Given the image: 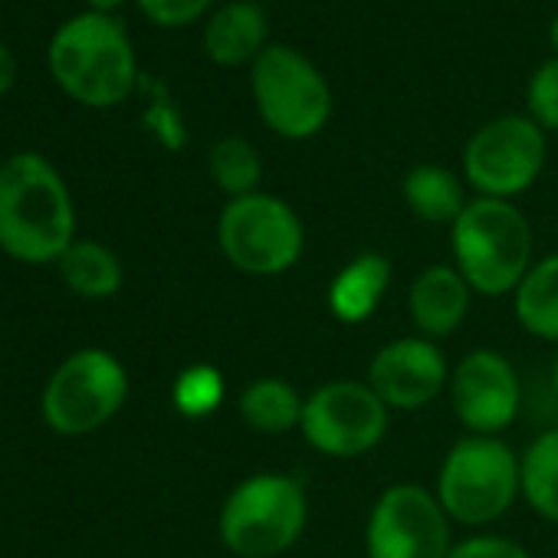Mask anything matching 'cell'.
I'll return each instance as SVG.
<instances>
[{"mask_svg":"<svg viewBox=\"0 0 558 558\" xmlns=\"http://www.w3.org/2000/svg\"><path fill=\"white\" fill-rule=\"evenodd\" d=\"M204 53L214 66L236 70L253 66L259 53L269 47V21L256 0H233V4L214 11L204 24Z\"/></svg>","mask_w":558,"mask_h":558,"instance_id":"obj_15","label":"cell"},{"mask_svg":"<svg viewBox=\"0 0 558 558\" xmlns=\"http://www.w3.org/2000/svg\"><path fill=\"white\" fill-rule=\"evenodd\" d=\"M138 11L165 31H181L210 14L214 0H135Z\"/></svg>","mask_w":558,"mask_h":558,"instance_id":"obj_25","label":"cell"},{"mask_svg":"<svg viewBox=\"0 0 558 558\" xmlns=\"http://www.w3.org/2000/svg\"><path fill=\"white\" fill-rule=\"evenodd\" d=\"M447 558H532V555L515 538L483 532V535H470L463 542H453Z\"/></svg>","mask_w":558,"mask_h":558,"instance_id":"obj_26","label":"cell"},{"mask_svg":"<svg viewBox=\"0 0 558 558\" xmlns=\"http://www.w3.org/2000/svg\"><path fill=\"white\" fill-rule=\"evenodd\" d=\"M450 250L473 296H512L532 269V223L512 201L473 197L450 227Z\"/></svg>","mask_w":558,"mask_h":558,"instance_id":"obj_3","label":"cell"},{"mask_svg":"<svg viewBox=\"0 0 558 558\" xmlns=\"http://www.w3.org/2000/svg\"><path fill=\"white\" fill-rule=\"evenodd\" d=\"M551 388H555V398H558V355H555V365H551Z\"/></svg>","mask_w":558,"mask_h":558,"instance_id":"obj_30","label":"cell"},{"mask_svg":"<svg viewBox=\"0 0 558 558\" xmlns=\"http://www.w3.org/2000/svg\"><path fill=\"white\" fill-rule=\"evenodd\" d=\"M434 493L450 522L493 525L522 496V457L502 437L466 434L447 450Z\"/></svg>","mask_w":558,"mask_h":558,"instance_id":"obj_5","label":"cell"},{"mask_svg":"<svg viewBox=\"0 0 558 558\" xmlns=\"http://www.w3.org/2000/svg\"><path fill=\"white\" fill-rule=\"evenodd\" d=\"M207 171L214 178V184L233 201V197H246L259 191L263 181V158L256 151L253 142L240 138V135H227L220 138L210 155H207Z\"/></svg>","mask_w":558,"mask_h":558,"instance_id":"obj_22","label":"cell"},{"mask_svg":"<svg viewBox=\"0 0 558 558\" xmlns=\"http://www.w3.org/2000/svg\"><path fill=\"white\" fill-rule=\"evenodd\" d=\"M122 4H129V0H86V8L96 14H116Z\"/></svg>","mask_w":558,"mask_h":558,"instance_id":"obj_28","label":"cell"},{"mask_svg":"<svg viewBox=\"0 0 558 558\" xmlns=\"http://www.w3.org/2000/svg\"><path fill=\"white\" fill-rule=\"evenodd\" d=\"M470 303L473 290L460 276V269L450 263H434L421 269L408 290V313L414 332L430 342L450 339L470 316Z\"/></svg>","mask_w":558,"mask_h":558,"instance_id":"obj_14","label":"cell"},{"mask_svg":"<svg viewBox=\"0 0 558 558\" xmlns=\"http://www.w3.org/2000/svg\"><path fill=\"white\" fill-rule=\"evenodd\" d=\"M217 243L233 269L269 279L290 272L303 259L306 227L283 197L256 191L223 204Z\"/></svg>","mask_w":558,"mask_h":558,"instance_id":"obj_7","label":"cell"},{"mask_svg":"<svg viewBox=\"0 0 558 558\" xmlns=\"http://www.w3.org/2000/svg\"><path fill=\"white\" fill-rule=\"evenodd\" d=\"M512 313L522 332L558 345V253L532 263L512 293Z\"/></svg>","mask_w":558,"mask_h":558,"instance_id":"obj_19","label":"cell"},{"mask_svg":"<svg viewBox=\"0 0 558 558\" xmlns=\"http://www.w3.org/2000/svg\"><path fill=\"white\" fill-rule=\"evenodd\" d=\"M391 290V259L385 253H359L329 283V313L345 326L368 323Z\"/></svg>","mask_w":558,"mask_h":558,"instance_id":"obj_16","label":"cell"},{"mask_svg":"<svg viewBox=\"0 0 558 558\" xmlns=\"http://www.w3.org/2000/svg\"><path fill=\"white\" fill-rule=\"evenodd\" d=\"M548 44H551V50H555V57H558V14H555L551 24H548Z\"/></svg>","mask_w":558,"mask_h":558,"instance_id":"obj_29","label":"cell"},{"mask_svg":"<svg viewBox=\"0 0 558 558\" xmlns=\"http://www.w3.org/2000/svg\"><path fill=\"white\" fill-rule=\"evenodd\" d=\"M365 381L388 404V411H421L447 391L450 365L437 342L404 336L385 342L372 355Z\"/></svg>","mask_w":558,"mask_h":558,"instance_id":"obj_13","label":"cell"},{"mask_svg":"<svg viewBox=\"0 0 558 558\" xmlns=\"http://www.w3.org/2000/svg\"><path fill=\"white\" fill-rule=\"evenodd\" d=\"M250 93L263 125L287 138H316L332 119V89L323 70L287 44H269L250 66Z\"/></svg>","mask_w":558,"mask_h":558,"instance_id":"obj_6","label":"cell"},{"mask_svg":"<svg viewBox=\"0 0 558 558\" xmlns=\"http://www.w3.org/2000/svg\"><path fill=\"white\" fill-rule=\"evenodd\" d=\"M391 411L368 381H329L303 404V440L332 460H359L388 434Z\"/></svg>","mask_w":558,"mask_h":558,"instance_id":"obj_10","label":"cell"},{"mask_svg":"<svg viewBox=\"0 0 558 558\" xmlns=\"http://www.w3.org/2000/svg\"><path fill=\"white\" fill-rule=\"evenodd\" d=\"M14 86H17V57L4 40H0V99H4Z\"/></svg>","mask_w":558,"mask_h":558,"instance_id":"obj_27","label":"cell"},{"mask_svg":"<svg viewBox=\"0 0 558 558\" xmlns=\"http://www.w3.org/2000/svg\"><path fill=\"white\" fill-rule=\"evenodd\" d=\"M63 283L83 300H109L122 290V259L96 240H76L60 256Z\"/></svg>","mask_w":558,"mask_h":558,"instance_id":"obj_20","label":"cell"},{"mask_svg":"<svg viewBox=\"0 0 558 558\" xmlns=\"http://www.w3.org/2000/svg\"><path fill=\"white\" fill-rule=\"evenodd\" d=\"M310 522V499L290 473H253L230 489L220 506L217 532L236 558H279Z\"/></svg>","mask_w":558,"mask_h":558,"instance_id":"obj_4","label":"cell"},{"mask_svg":"<svg viewBox=\"0 0 558 558\" xmlns=\"http://www.w3.org/2000/svg\"><path fill=\"white\" fill-rule=\"evenodd\" d=\"M129 398L122 362L102 349L73 352L44 388V421L63 437H86L106 427Z\"/></svg>","mask_w":558,"mask_h":558,"instance_id":"obj_8","label":"cell"},{"mask_svg":"<svg viewBox=\"0 0 558 558\" xmlns=\"http://www.w3.org/2000/svg\"><path fill=\"white\" fill-rule=\"evenodd\" d=\"M529 119L542 132H558V57L545 60L525 86Z\"/></svg>","mask_w":558,"mask_h":558,"instance_id":"obj_24","label":"cell"},{"mask_svg":"<svg viewBox=\"0 0 558 558\" xmlns=\"http://www.w3.org/2000/svg\"><path fill=\"white\" fill-rule=\"evenodd\" d=\"M306 398L283 378H256L240 391V417L253 434L283 437L300 430Z\"/></svg>","mask_w":558,"mask_h":558,"instance_id":"obj_18","label":"cell"},{"mask_svg":"<svg viewBox=\"0 0 558 558\" xmlns=\"http://www.w3.org/2000/svg\"><path fill=\"white\" fill-rule=\"evenodd\" d=\"M450 515L434 489L417 483L388 486L365 522L368 558H447L453 548Z\"/></svg>","mask_w":558,"mask_h":558,"instance_id":"obj_11","label":"cell"},{"mask_svg":"<svg viewBox=\"0 0 558 558\" xmlns=\"http://www.w3.org/2000/svg\"><path fill=\"white\" fill-rule=\"evenodd\" d=\"M545 151V132L529 116L489 119L463 148V181L476 197L512 201L538 181Z\"/></svg>","mask_w":558,"mask_h":558,"instance_id":"obj_9","label":"cell"},{"mask_svg":"<svg viewBox=\"0 0 558 558\" xmlns=\"http://www.w3.org/2000/svg\"><path fill=\"white\" fill-rule=\"evenodd\" d=\"M522 499L535 515L558 525V427L538 434L522 453Z\"/></svg>","mask_w":558,"mask_h":558,"instance_id":"obj_21","label":"cell"},{"mask_svg":"<svg viewBox=\"0 0 558 558\" xmlns=\"http://www.w3.org/2000/svg\"><path fill=\"white\" fill-rule=\"evenodd\" d=\"M76 243V210L63 174L37 151L0 165V250L21 263H60Z\"/></svg>","mask_w":558,"mask_h":558,"instance_id":"obj_1","label":"cell"},{"mask_svg":"<svg viewBox=\"0 0 558 558\" xmlns=\"http://www.w3.org/2000/svg\"><path fill=\"white\" fill-rule=\"evenodd\" d=\"M401 197L417 220L447 227H453V220L470 204L466 181H460L444 165H414L401 181Z\"/></svg>","mask_w":558,"mask_h":558,"instance_id":"obj_17","label":"cell"},{"mask_svg":"<svg viewBox=\"0 0 558 558\" xmlns=\"http://www.w3.org/2000/svg\"><path fill=\"white\" fill-rule=\"evenodd\" d=\"M53 83L86 109H116L138 86V60L112 14L83 11L57 27L47 50Z\"/></svg>","mask_w":558,"mask_h":558,"instance_id":"obj_2","label":"cell"},{"mask_svg":"<svg viewBox=\"0 0 558 558\" xmlns=\"http://www.w3.org/2000/svg\"><path fill=\"white\" fill-rule=\"evenodd\" d=\"M227 385L220 368L214 365H187L171 388V401L178 408V414L184 417H207L223 404Z\"/></svg>","mask_w":558,"mask_h":558,"instance_id":"obj_23","label":"cell"},{"mask_svg":"<svg viewBox=\"0 0 558 558\" xmlns=\"http://www.w3.org/2000/svg\"><path fill=\"white\" fill-rule=\"evenodd\" d=\"M450 408L466 434L499 437L515 424L522 408V385L515 365L493 349L466 352L450 372Z\"/></svg>","mask_w":558,"mask_h":558,"instance_id":"obj_12","label":"cell"}]
</instances>
